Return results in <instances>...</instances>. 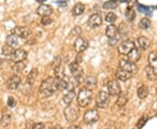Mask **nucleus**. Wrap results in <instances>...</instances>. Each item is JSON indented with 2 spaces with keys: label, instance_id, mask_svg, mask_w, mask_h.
<instances>
[{
  "label": "nucleus",
  "instance_id": "obj_15",
  "mask_svg": "<svg viewBox=\"0 0 157 129\" xmlns=\"http://www.w3.org/2000/svg\"><path fill=\"white\" fill-rule=\"evenodd\" d=\"M132 76H133V73H128V72L125 71L121 68H118L115 71V77L121 81H127V80L131 79Z\"/></svg>",
  "mask_w": 157,
  "mask_h": 129
},
{
  "label": "nucleus",
  "instance_id": "obj_21",
  "mask_svg": "<svg viewBox=\"0 0 157 129\" xmlns=\"http://www.w3.org/2000/svg\"><path fill=\"white\" fill-rule=\"evenodd\" d=\"M118 35V29L114 25H110L106 28V36L110 40Z\"/></svg>",
  "mask_w": 157,
  "mask_h": 129
},
{
  "label": "nucleus",
  "instance_id": "obj_35",
  "mask_svg": "<svg viewBox=\"0 0 157 129\" xmlns=\"http://www.w3.org/2000/svg\"><path fill=\"white\" fill-rule=\"evenodd\" d=\"M117 6V3L114 1H107L103 4V8L106 10H113Z\"/></svg>",
  "mask_w": 157,
  "mask_h": 129
},
{
  "label": "nucleus",
  "instance_id": "obj_6",
  "mask_svg": "<svg viewBox=\"0 0 157 129\" xmlns=\"http://www.w3.org/2000/svg\"><path fill=\"white\" fill-rule=\"evenodd\" d=\"M99 118H100V115L96 109H89L84 113L83 120H84L85 123L91 125V124L97 122L99 120Z\"/></svg>",
  "mask_w": 157,
  "mask_h": 129
},
{
  "label": "nucleus",
  "instance_id": "obj_47",
  "mask_svg": "<svg viewBox=\"0 0 157 129\" xmlns=\"http://www.w3.org/2000/svg\"><path fill=\"white\" fill-rule=\"evenodd\" d=\"M156 90H157V89H156Z\"/></svg>",
  "mask_w": 157,
  "mask_h": 129
},
{
  "label": "nucleus",
  "instance_id": "obj_19",
  "mask_svg": "<svg viewBox=\"0 0 157 129\" xmlns=\"http://www.w3.org/2000/svg\"><path fill=\"white\" fill-rule=\"evenodd\" d=\"M38 75H39V72L36 68L33 69L27 75V78H26V83L30 85H33L35 83V81L37 80L38 78Z\"/></svg>",
  "mask_w": 157,
  "mask_h": 129
},
{
  "label": "nucleus",
  "instance_id": "obj_26",
  "mask_svg": "<svg viewBox=\"0 0 157 129\" xmlns=\"http://www.w3.org/2000/svg\"><path fill=\"white\" fill-rule=\"evenodd\" d=\"M85 11V6L82 3H77L75 6H73L72 10V14L73 16H79L81 15Z\"/></svg>",
  "mask_w": 157,
  "mask_h": 129
},
{
  "label": "nucleus",
  "instance_id": "obj_33",
  "mask_svg": "<svg viewBox=\"0 0 157 129\" xmlns=\"http://www.w3.org/2000/svg\"><path fill=\"white\" fill-rule=\"evenodd\" d=\"M57 87H58V90H60V91L67 89V81H66L64 79H57Z\"/></svg>",
  "mask_w": 157,
  "mask_h": 129
},
{
  "label": "nucleus",
  "instance_id": "obj_20",
  "mask_svg": "<svg viewBox=\"0 0 157 129\" xmlns=\"http://www.w3.org/2000/svg\"><path fill=\"white\" fill-rule=\"evenodd\" d=\"M140 59V51L138 48H135L128 55V59L132 63L136 64V62L138 61Z\"/></svg>",
  "mask_w": 157,
  "mask_h": 129
},
{
  "label": "nucleus",
  "instance_id": "obj_34",
  "mask_svg": "<svg viewBox=\"0 0 157 129\" xmlns=\"http://www.w3.org/2000/svg\"><path fill=\"white\" fill-rule=\"evenodd\" d=\"M14 49H13V47H11L9 45H7L6 44V45H4L3 46V49H2V53L5 55V56H11L12 55V53L14 52Z\"/></svg>",
  "mask_w": 157,
  "mask_h": 129
},
{
  "label": "nucleus",
  "instance_id": "obj_23",
  "mask_svg": "<svg viewBox=\"0 0 157 129\" xmlns=\"http://www.w3.org/2000/svg\"><path fill=\"white\" fill-rule=\"evenodd\" d=\"M148 93H149L148 88L145 85H141L140 87L137 89V95H138L139 99H140V100L146 99L147 95H148Z\"/></svg>",
  "mask_w": 157,
  "mask_h": 129
},
{
  "label": "nucleus",
  "instance_id": "obj_12",
  "mask_svg": "<svg viewBox=\"0 0 157 129\" xmlns=\"http://www.w3.org/2000/svg\"><path fill=\"white\" fill-rule=\"evenodd\" d=\"M101 24H102V17L99 14H93L88 18V21H87V25H89V27L93 29L101 26Z\"/></svg>",
  "mask_w": 157,
  "mask_h": 129
},
{
  "label": "nucleus",
  "instance_id": "obj_9",
  "mask_svg": "<svg viewBox=\"0 0 157 129\" xmlns=\"http://www.w3.org/2000/svg\"><path fill=\"white\" fill-rule=\"evenodd\" d=\"M107 89L109 94L112 96H119L121 93V85L119 84L117 80L113 79L108 82L107 84Z\"/></svg>",
  "mask_w": 157,
  "mask_h": 129
},
{
  "label": "nucleus",
  "instance_id": "obj_3",
  "mask_svg": "<svg viewBox=\"0 0 157 129\" xmlns=\"http://www.w3.org/2000/svg\"><path fill=\"white\" fill-rule=\"evenodd\" d=\"M64 115H65V118L68 122H73V121L78 120V115H79V111H78V107L69 105L65 108Z\"/></svg>",
  "mask_w": 157,
  "mask_h": 129
},
{
  "label": "nucleus",
  "instance_id": "obj_5",
  "mask_svg": "<svg viewBox=\"0 0 157 129\" xmlns=\"http://www.w3.org/2000/svg\"><path fill=\"white\" fill-rule=\"evenodd\" d=\"M135 48V43L131 40H124L118 46V52L121 55H128L129 53Z\"/></svg>",
  "mask_w": 157,
  "mask_h": 129
},
{
  "label": "nucleus",
  "instance_id": "obj_31",
  "mask_svg": "<svg viewBox=\"0 0 157 129\" xmlns=\"http://www.w3.org/2000/svg\"><path fill=\"white\" fill-rule=\"evenodd\" d=\"M150 25H151V22H150V20H149L148 18H147V17L141 18L140 20V22H139V26H140V28L142 29V30H147V29H148L150 27Z\"/></svg>",
  "mask_w": 157,
  "mask_h": 129
},
{
  "label": "nucleus",
  "instance_id": "obj_28",
  "mask_svg": "<svg viewBox=\"0 0 157 129\" xmlns=\"http://www.w3.org/2000/svg\"><path fill=\"white\" fill-rule=\"evenodd\" d=\"M125 17L126 19L129 21V22H132L134 19L135 18V11L133 9V7H127L126 11H125Z\"/></svg>",
  "mask_w": 157,
  "mask_h": 129
},
{
  "label": "nucleus",
  "instance_id": "obj_36",
  "mask_svg": "<svg viewBox=\"0 0 157 129\" xmlns=\"http://www.w3.org/2000/svg\"><path fill=\"white\" fill-rule=\"evenodd\" d=\"M106 21L107 23H109L110 25H113V23L116 21L117 19V16L113 13V12H108L107 15H106Z\"/></svg>",
  "mask_w": 157,
  "mask_h": 129
},
{
  "label": "nucleus",
  "instance_id": "obj_29",
  "mask_svg": "<svg viewBox=\"0 0 157 129\" xmlns=\"http://www.w3.org/2000/svg\"><path fill=\"white\" fill-rule=\"evenodd\" d=\"M11 116L10 113H8V112H6V113H4L3 115H2V119H1V121H0V123H1V126L3 127H7L9 124L11 123Z\"/></svg>",
  "mask_w": 157,
  "mask_h": 129
},
{
  "label": "nucleus",
  "instance_id": "obj_4",
  "mask_svg": "<svg viewBox=\"0 0 157 129\" xmlns=\"http://www.w3.org/2000/svg\"><path fill=\"white\" fill-rule=\"evenodd\" d=\"M110 102V94L106 91H100L96 96V105L100 108H106Z\"/></svg>",
  "mask_w": 157,
  "mask_h": 129
},
{
  "label": "nucleus",
  "instance_id": "obj_30",
  "mask_svg": "<svg viewBox=\"0 0 157 129\" xmlns=\"http://www.w3.org/2000/svg\"><path fill=\"white\" fill-rule=\"evenodd\" d=\"M6 43L7 45H9L11 47H15L18 45V40H17V37H16L15 35H10L7 37L6 39Z\"/></svg>",
  "mask_w": 157,
  "mask_h": 129
},
{
  "label": "nucleus",
  "instance_id": "obj_45",
  "mask_svg": "<svg viewBox=\"0 0 157 129\" xmlns=\"http://www.w3.org/2000/svg\"><path fill=\"white\" fill-rule=\"evenodd\" d=\"M2 115L3 114H1V112H0V121H1V119H2Z\"/></svg>",
  "mask_w": 157,
  "mask_h": 129
},
{
  "label": "nucleus",
  "instance_id": "obj_40",
  "mask_svg": "<svg viewBox=\"0 0 157 129\" xmlns=\"http://www.w3.org/2000/svg\"><path fill=\"white\" fill-rule=\"evenodd\" d=\"M16 104H17V101L16 100L13 98V97H9L8 98V101H7V105L9 106L10 107H14L16 106Z\"/></svg>",
  "mask_w": 157,
  "mask_h": 129
},
{
  "label": "nucleus",
  "instance_id": "obj_27",
  "mask_svg": "<svg viewBox=\"0 0 157 129\" xmlns=\"http://www.w3.org/2000/svg\"><path fill=\"white\" fill-rule=\"evenodd\" d=\"M75 96H76V93H75V91H74V90H73V91H69L64 96V98H63L64 103L68 105V106L71 105V103L73 101Z\"/></svg>",
  "mask_w": 157,
  "mask_h": 129
},
{
  "label": "nucleus",
  "instance_id": "obj_44",
  "mask_svg": "<svg viewBox=\"0 0 157 129\" xmlns=\"http://www.w3.org/2000/svg\"><path fill=\"white\" fill-rule=\"evenodd\" d=\"M51 129H63V128H62V127H60L59 125H56V126H53V127H52Z\"/></svg>",
  "mask_w": 157,
  "mask_h": 129
},
{
  "label": "nucleus",
  "instance_id": "obj_17",
  "mask_svg": "<svg viewBox=\"0 0 157 129\" xmlns=\"http://www.w3.org/2000/svg\"><path fill=\"white\" fill-rule=\"evenodd\" d=\"M118 34L121 39H127L129 34V29L126 23H121L118 27Z\"/></svg>",
  "mask_w": 157,
  "mask_h": 129
},
{
  "label": "nucleus",
  "instance_id": "obj_46",
  "mask_svg": "<svg viewBox=\"0 0 157 129\" xmlns=\"http://www.w3.org/2000/svg\"><path fill=\"white\" fill-rule=\"evenodd\" d=\"M133 129H138L137 127H135V128H133Z\"/></svg>",
  "mask_w": 157,
  "mask_h": 129
},
{
  "label": "nucleus",
  "instance_id": "obj_41",
  "mask_svg": "<svg viewBox=\"0 0 157 129\" xmlns=\"http://www.w3.org/2000/svg\"><path fill=\"white\" fill-rule=\"evenodd\" d=\"M121 40V37H120L119 34H118L117 36L114 37L113 39H110V40H109V41H108V42H109V45H113V46L117 45V42H119V40Z\"/></svg>",
  "mask_w": 157,
  "mask_h": 129
},
{
  "label": "nucleus",
  "instance_id": "obj_1",
  "mask_svg": "<svg viewBox=\"0 0 157 129\" xmlns=\"http://www.w3.org/2000/svg\"><path fill=\"white\" fill-rule=\"evenodd\" d=\"M57 90V79L52 77H48L47 79L43 80L39 86V93L44 97H50L53 95Z\"/></svg>",
  "mask_w": 157,
  "mask_h": 129
},
{
  "label": "nucleus",
  "instance_id": "obj_38",
  "mask_svg": "<svg viewBox=\"0 0 157 129\" xmlns=\"http://www.w3.org/2000/svg\"><path fill=\"white\" fill-rule=\"evenodd\" d=\"M147 120V116H142L141 118L138 120V122H137V124H136V127L138 129H140L142 128V127L146 124Z\"/></svg>",
  "mask_w": 157,
  "mask_h": 129
},
{
  "label": "nucleus",
  "instance_id": "obj_25",
  "mask_svg": "<svg viewBox=\"0 0 157 129\" xmlns=\"http://www.w3.org/2000/svg\"><path fill=\"white\" fill-rule=\"evenodd\" d=\"M25 66H26V64L24 61L17 62L12 66V71H13V73H15V75H17L18 73H22L23 71L25 70Z\"/></svg>",
  "mask_w": 157,
  "mask_h": 129
},
{
  "label": "nucleus",
  "instance_id": "obj_18",
  "mask_svg": "<svg viewBox=\"0 0 157 129\" xmlns=\"http://www.w3.org/2000/svg\"><path fill=\"white\" fill-rule=\"evenodd\" d=\"M137 42H138V45L140 46V48L141 50H147L149 48V46L151 45V41L150 40H148L146 37H139L137 39Z\"/></svg>",
  "mask_w": 157,
  "mask_h": 129
},
{
  "label": "nucleus",
  "instance_id": "obj_22",
  "mask_svg": "<svg viewBox=\"0 0 157 129\" xmlns=\"http://www.w3.org/2000/svg\"><path fill=\"white\" fill-rule=\"evenodd\" d=\"M147 60L149 66H151L154 69H157V51H151L148 57H147Z\"/></svg>",
  "mask_w": 157,
  "mask_h": 129
},
{
  "label": "nucleus",
  "instance_id": "obj_32",
  "mask_svg": "<svg viewBox=\"0 0 157 129\" xmlns=\"http://www.w3.org/2000/svg\"><path fill=\"white\" fill-rule=\"evenodd\" d=\"M128 102V97L126 94L121 93L118 97L117 101H116V105L118 107H124Z\"/></svg>",
  "mask_w": 157,
  "mask_h": 129
},
{
  "label": "nucleus",
  "instance_id": "obj_8",
  "mask_svg": "<svg viewBox=\"0 0 157 129\" xmlns=\"http://www.w3.org/2000/svg\"><path fill=\"white\" fill-rule=\"evenodd\" d=\"M11 33L12 35H15L17 38L27 39L32 34V31H31V29L26 26H16L15 28L11 30Z\"/></svg>",
  "mask_w": 157,
  "mask_h": 129
},
{
  "label": "nucleus",
  "instance_id": "obj_16",
  "mask_svg": "<svg viewBox=\"0 0 157 129\" xmlns=\"http://www.w3.org/2000/svg\"><path fill=\"white\" fill-rule=\"evenodd\" d=\"M85 88L90 91H93L97 87V79L94 76H88L84 80Z\"/></svg>",
  "mask_w": 157,
  "mask_h": 129
},
{
  "label": "nucleus",
  "instance_id": "obj_37",
  "mask_svg": "<svg viewBox=\"0 0 157 129\" xmlns=\"http://www.w3.org/2000/svg\"><path fill=\"white\" fill-rule=\"evenodd\" d=\"M81 33V29L79 26H75V27H73V30L71 31V32H70V38H73V37H78L80 35Z\"/></svg>",
  "mask_w": 157,
  "mask_h": 129
},
{
  "label": "nucleus",
  "instance_id": "obj_24",
  "mask_svg": "<svg viewBox=\"0 0 157 129\" xmlns=\"http://www.w3.org/2000/svg\"><path fill=\"white\" fill-rule=\"evenodd\" d=\"M155 70V69H154V68L149 66H147L145 68V73H146L147 78L149 79V80H152V81L156 80L157 79V73Z\"/></svg>",
  "mask_w": 157,
  "mask_h": 129
},
{
  "label": "nucleus",
  "instance_id": "obj_7",
  "mask_svg": "<svg viewBox=\"0 0 157 129\" xmlns=\"http://www.w3.org/2000/svg\"><path fill=\"white\" fill-rule=\"evenodd\" d=\"M88 46H89L88 41L82 37L77 38L73 43V49L77 53H81L85 51L88 48Z\"/></svg>",
  "mask_w": 157,
  "mask_h": 129
},
{
  "label": "nucleus",
  "instance_id": "obj_10",
  "mask_svg": "<svg viewBox=\"0 0 157 129\" xmlns=\"http://www.w3.org/2000/svg\"><path fill=\"white\" fill-rule=\"evenodd\" d=\"M119 68H121V69L131 73H135L137 71L136 64L130 62L128 59H121L119 63Z\"/></svg>",
  "mask_w": 157,
  "mask_h": 129
},
{
  "label": "nucleus",
  "instance_id": "obj_2",
  "mask_svg": "<svg viewBox=\"0 0 157 129\" xmlns=\"http://www.w3.org/2000/svg\"><path fill=\"white\" fill-rule=\"evenodd\" d=\"M93 99V93L90 90L82 88L78 92L77 97V102L80 107H86L90 104V102Z\"/></svg>",
  "mask_w": 157,
  "mask_h": 129
},
{
  "label": "nucleus",
  "instance_id": "obj_11",
  "mask_svg": "<svg viewBox=\"0 0 157 129\" xmlns=\"http://www.w3.org/2000/svg\"><path fill=\"white\" fill-rule=\"evenodd\" d=\"M27 56V52L24 49H17L14 51V52L12 53V55L11 56V59L13 62L17 63V62L24 61Z\"/></svg>",
  "mask_w": 157,
  "mask_h": 129
},
{
  "label": "nucleus",
  "instance_id": "obj_43",
  "mask_svg": "<svg viewBox=\"0 0 157 129\" xmlns=\"http://www.w3.org/2000/svg\"><path fill=\"white\" fill-rule=\"evenodd\" d=\"M68 129H81L78 126H76V125H72V126H70Z\"/></svg>",
  "mask_w": 157,
  "mask_h": 129
},
{
  "label": "nucleus",
  "instance_id": "obj_14",
  "mask_svg": "<svg viewBox=\"0 0 157 129\" xmlns=\"http://www.w3.org/2000/svg\"><path fill=\"white\" fill-rule=\"evenodd\" d=\"M21 83V79L17 75H12L10 79L6 82V86L10 90H15L18 87V85Z\"/></svg>",
  "mask_w": 157,
  "mask_h": 129
},
{
  "label": "nucleus",
  "instance_id": "obj_13",
  "mask_svg": "<svg viewBox=\"0 0 157 129\" xmlns=\"http://www.w3.org/2000/svg\"><path fill=\"white\" fill-rule=\"evenodd\" d=\"M36 11H37V14L40 17H46V16H50L52 13V6H48V5L42 4L38 7Z\"/></svg>",
  "mask_w": 157,
  "mask_h": 129
},
{
  "label": "nucleus",
  "instance_id": "obj_39",
  "mask_svg": "<svg viewBox=\"0 0 157 129\" xmlns=\"http://www.w3.org/2000/svg\"><path fill=\"white\" fill-rule=\"evenodd\" d=\"M41 25H49L52 23V18L50 17V16H46V17H43L41 18Z\"/></svg>",
  "mask_w": 157,
  "mask_h": 129
},
{
  "label": "nucleus",
  "instance_id": "obj_42",
  "mask_svg": "<svg viewBox=\"0 0 157 129\" xmlns=\"http://www.w3.org/2000/svg\"><path fill=\"white\" fill-rule=\"evenodd\" d=\"M33 129H45V124L42 122L35 123L33 126Z\"/></svg>",
  "mask_w": 157,
  "mask_h": 129
}]
</instances>
